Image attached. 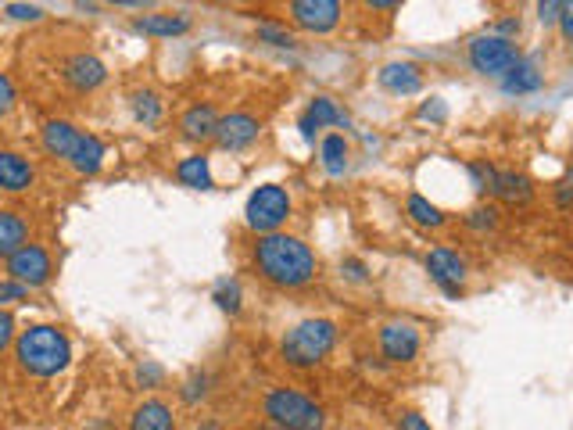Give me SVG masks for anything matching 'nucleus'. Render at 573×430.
I'll return each instance as SVG.
<instances>
[{
    "label": "nucleus",
    "instance_id": "obj_1",
    "mask_svg": "<svg viewBox=\"0 0 573 430\" xmlns=\"http://www.w3.org/2000/svg\"><path fill=\"white\" fill-rule=\"evenodd\" d=\"M255 269L258 276L273 287H283V291H298V287H308L316 280L319 262L316 251L308 248L301 237L294 233H269V237H258L255 251Z\"/></svg>",
    "mask_w": 573,
    "mask_h": 430
},
{
    "label": "nucleus",
    "instance_id": "obj_2",
    "mask_svg": "<svg viewBox=\"0 0 573 430\" xmlns=\"http://www.w3.org/2000/svg\"><path fill=\"white\" fill-rule=\"evenodd\" d=\"M15 359L29 377H40V380L58 377V373L69 370L72 341L61 327L36 323V327H26L15 337Z\"/></svg>",
    "mask_w": 573,
    "mask_h": 430
},
{
    "label": "nucleus",
    "instance_id": "obj_3",
    "mask_svg": "<svg viewBox=\"0 0 573 430\" xmlns=\"http://www.w3.org/2000/svg\"><path fill=\"white\" fill-rule=\"evenodd\" d=\"M337 344V323L334 319L312 316L294 323L280 341V359L291 366V370H316L326 355L334 352Z\"/></svg>",
    "mask_w": 573,
    "mask_h": 430
},
{
    "label": "nucleus",
    "instance_id": "obj_4",
    "mask_svg": "<svg viewBox=\"0 0 573 430\" xmlns=\"http://www.w3.org/2000/svg\"><path fill=\"white\" fill-rule=\"evenodd\" d=\"M262 413L280 430H323L326 427L323 405L312 402V398L301 395V391H294V387H273V391L262 398Z\"/></svg>",
    "mask_w": 573,
    "mask_h": 430
},
{
    "label": "nucleus",
    "instance_id": "obj_5",
    "mask_svg": "<svg viewBox=\"0 0 573 430\" xmlns=\"http://www.w3.org/2000/svg\"><path fill=\"white\" fill-rule=\"evenodd\" d=\"M291 194H287V187H280V183H262L258 190H251L248 205H244V223H248V230L262 233V237H269V233H280V226L291 219Z\"/></svg>",
    "mask_w": 573,
    "mask_h": 430
},
{
    "label": "nucleus",
    "instance_id": "obj_6",
    "mask_svg": "<svg viewBox=\"0 0 573 430\" xmlns=\"http://www.w3.org/2000/svg\"><path fill=\"white\" fill-rule=\"evenodd\" d=\"M466 58H470L473 72L502 79L505 72L523 58V51L516 47V40H505V36H498V33H480V36H473L470 47H466Z\"/></svg>",
    "mask_w": 573,
    "mask_h": 430
},
{
    "label": "nucleus",
    "instance_id": "obj_7",
    "mask_svg": "<svg viewBox=\"0 0 573 430\" xmlns=\"http://www.w3.org/2000/svg\"><path fill=\"white\" fill-rule=\"evenodd\" d=\"M4 262H8V280L29 287V291L51 284V276H54V258L43 244H22V248L4 258Z\"/></svg>",
    "mask_w": 573,
    "mask_h": 430
},
{
    "label": "nucleus",
    "instance_id": "obj_8",
    "mask_svg": "<svg viewBox=\"0 0 573 430\" xmlns=\"http://www.w3.org/2000/svg\"><path fill=\"white\" fill-rule=\"evenodd\" d=\"M377 341H380V355H384L387 362H398V366L412 362L423 348L420 330L412 327L409 319H391V323H384Z\"/></svg>",
    "mask_w": 573,
    "mask_h": 430
},
{
    "label": "nucleus",
    "instance_id": "obj_9",
    "mask_svg": "<svg viewBox=\"0 0 573 430\" xmlns=\"http://www.w3.org/2000/svg\"><path fill=\"white\" fill-rule=\"evenodd\" d=\"M427 273L448 298H462L466 291V276H470V266H466V258L452 248H434L427 255Z\"/></svg>",
    "mask_w": 573,
    "mask_h": 430
},
{
    "label": "nucleus",
    "instance_id": "obj_10",
    "mask_svg": "<svg viewBox=\"0 0 573 430\" xmlns=\"http://www.w3.org/2000/svg\"><path fill=\"white\" fill-rule=\"evenodd\" d=\"M291 22L305 33H316V36H326L334 33L341 26V15L344 8L337 0H291Z\"/></svg>",
    "mask_w": 573,
    "mask_h": 430
},
{
    "label": "nucleus",
    "instance_id": "obj_11",
    "mask_svg": "<svg viewBox=\"0 0 573 430\" xmlns=\"http://www.w3.org/2000/svg\"><path fill=\"white\" fill-rule=\"evenodd\" d=\"M334 126L351 129V119H348V112H344L341 104H337L334 97H326V94L312 97V101H308V108L301 112V119H298L301 137H305L308 144H316L319 129H334Z\"/></svg>",
    "mask_w": 573,
    "mask_h": 430
},
{
    "label": "nucleus",
    "instance_id": "obj_12",
    "mask_svg": "<svg viewBox=\"0 0 573 430\" xmlns=\"http://www.w3.org/2000/svg\"><path fill=\"white\" fill-rule=\"evenodd\" d=\"M61 79H65L76 94H94L97 86H104V79H108V65H104L97 54L76 51L61 61Z\"/></svg>",
    "mask_w": 573,
    "mask_h": 430
},
{
    "label": "nucleus",
    "instance_id": "obj_13",
    "mask_svg": "<svg viewBox=\"0 0 573 430\" xmlns=\"http://www.w3.org/2000/svg\"><path fill=\"white\" fill-rule=\"evenodd\" d=\"M262 133V122L255 119L251 112H230L219 119V129H215V144L219 151H248L251 144L258 140Z\"/></svg>",
    "mask_w": 573,
    "mask_h": 430
},
{
    "label": "nucleus",
    "instance_id": "obj_14",
    "mask_svg": "<svg viewBox=\"0 0 573 430\" xmlns=\"http://www.w3.org/2000/svg\"><path fill=\"white\" fill-rule=\"evenodd\" d=\"M377 83L391 97H412L423 90V72L412 61H387L384 69L377 72Z\"/></svg>",
    "mask_w": 573,
    "mask_h": 430
},
{
    "label": "nucleus",
    "instance_id": "obj_15",
    "mask_svg": "<svg viewBox=\"0 0 573 430\" xmlns=\"http://www.w3.org/2000/svg\"><path fill=\"white\" fill-rule=\"evenodd\" d=\"M79 140H83V129H76L72 122H65V119L43 122V129H40L43 151H47L51 158H61V162H69Z\"/></svg>",
    "mask_w": 573,
    "mask_h": 430
},
{
    "label": "nucleus",
    "instance_id": "obj_16",
    "mask_svg": "<svg viewBox=\"0 0 573 430\" xmlns=\"http://www.w3.org/2000/svg\"><path fill=\"white\" fill-rule=\"evenodd\" d=\"M488 194L498 201H505V205H527V201L534 198V180L513 169H495Z\"/></svg>",
    "mask_w": 573,
    "mask_h": 430
},
{
    "label": "nucleus",
    "instance_id": "obj_17",
    "mask_svg": "<svg viewBox=\"0 0 573 430\" xmlns=\"http://www.w3.org/2000/svg\"><path fill=\"white\" fill-rule=\"evenodd\" d=\"M36 180V169L26 155H18V151H0V190L4 194H22L29 190Z\"/></svg>",
    "mask_w": 573,
    "mask_h": 430
},
{
    "label": "nucleus",
    "instance_id": "obj_18",
    "mask_svg": "<svg viewBox=\"0 0 573 430\" xmlns=\"http://www.w3.org/2000/svg\"><path fill=\"white\" fill-rule=\"evenodd\" d=\"M541 86H545V72H541L538 58H520L513 69L502 76V90H505V94H513V97L538 94Z\"/></svg>",
    "mask_w": 573,
    "mask_h": 430
},
{
    "label": "nucleus",
    "instance_id": "obj_19",
    "mask_svg": "<svg viewBox=\"0 0 573 430\" xmlns=\"http://www.w3.org/2000/svg\"><path fill=\"white\" fill-rule=\"evenodd\" d=\"M219 119H223V115L215 112L212 104H190L187 112L180 115V129H183V137H187V140H194V144H205V140H215Z\"/></svg>",
    "mask_w": 573,
    "mask_h": 430
},
{
    "label": "nucleus",
    "instance_id": "obj_20",
    "mask_svg": "<svg viewBox=\"0 0 573 430\" xmlns=\"http://www.w3.org/2000/svg\"><path fill=\"white\" fill-rule=\"evenodd\" d=\"M129 430H176V416L162 398H147L129 416Z\"/></svg>",
    "mask_w": 573,
    "mask_h": 430
},
{
    "label": "nucleus",
    "instance_id": "obj_21",
    "mask_svg": "<svg viewBox=\"0 0 573 430\" xmlns=\"http://www.w3.org/2000/svg\"><path fill=\"white\" fill-rule=\"evenodd\" d=\"M104 158H108V147H104V140L94 137V133H83V140H79L76 151H72L69 165L79 172V176H94V172H101Z\"/></svg>",
    "mask_w": 573,
    "mask_h": 430
},
{
    "label": "nucleus",
    "instance_id": "obj_22",
    "mask_svg": "<svg viewBox=\"0 0 573 430\" xmlns=\"http://www.w3.org/2000/svg\"><path fill=\"white\" fill-rule=\"evenodd\" d=\"M176 180H180L183 187H190V190H212L215 176H212V162H208L205 151L180 158V165H176Z\"/></svg>",
    "mask_w": 573,
    "mask_h": 430
},
{
    "label": "nucleus",
    "instance_id": "obj_23",
    "mask_svg": "<svg viewBox=\"0 0 573 430\" xmlns=\"http://www.w3.org/2000/svg\"><path fill=\"white\" fill-rule=\"evenodd\" d=\"M319 165H323L330 176H344L351 165V147L344 140V133H326L319 140Z\"/></svg>",
    "mask_w": 573,
    "mask_h": 430
},
{
    "label": "nucleus",
    "instance_id": "obj_24",
    "mask_svg": "<svg viewBox=\"0 0 573 430\" xmlns=\"http://www.w3.org/2000/svg\"><path fill=\"white\" fill-rule=\"evenodd\" d=\"M133 29L144 36H183L190 33V15L176 11V15H140Z\"/></svg>",
    "mask_w": 573,
    "mask_h": 430
},
{
    "label": "nucleus",
    "instance_id": "obj_25",
    "mask_svg": "<svg viewBox=\"0 0 573 430\" xmlns=\"http://www.w3.org/2000/svg\"><path fill=\"white\" fill-rule=\"evenodd\" d=\"M29 237V223L11 208H0V258L15 255Z\"/></svg>",
    "mask_w": 573,
    "mask_h": 430
},
{
    "label": "nucleus",
    "instance_id": "obj_26",
    "mask_svg": "<svg viewBox=\"0 0 573 430\" xmlns=\"http://www.w3.org/2000/svg\"><path fill=\"white\" fill-rule=\"evenodd\" d=\"M405 212H409V219L420 226V230H441V226L448 223L445 212L430 198H423V194H409V198H405Z\"/></svg>",
    "mask_w": 573,
    "mask_h": 430
},
{
    "label": "nucleus",
    "instance_id": "obj_27",
    "mask_svg": "<svg viewBox=\"0 0 573 430\" xmlns=\"http://www.w3.org/2000/svg\"><path fill=\"white\" fill-rule=\"evenodd\" d=\"M129 108H133V119L140 122V126H158L165 115V104L162 97L154 94V90H133V97H129Z\"/></svg>",
    "mask_w": 573,
    "mask_h": 430
},
{
    "label": "nucleus",
    "instance_id": "obj_28",
    "mask_svg": "<svg viewBox=\"0 0 573 430\" xmlns=\"http://www.w3.org/2000/svg\"><path fill=\"white\" fill-rule=\"evenodd\" d=\"M212 301L226 316H240V284L237 280H219L212 291Z\"/></svg>",
    "mask_w": 573,
    "mask_h": 430
},
{
    "label": "nucleus",
    "instance_id": "obj_29",
    "mask_svg": "<svg viewBox=\"0 0 573 430\" xmlns=\"http://www.w3.org/2000/svg\"><path fill=\"white\" fill-rule=\"evenodd\" d=\"M258 40L269 43V47H280V51H294V47H298L294 33H287L283 26H273V22H262V26H258Z\"/></svg>",
    "mask_w": 573,
    "mask_h": 430
},
{
    "label": "nucleus",
    "instance_id": "obj_30",
    "mask_svg": "<svg viewBox=\"0 0 573 430\" xmlns=\"http://www.w3.org/2000/svg\"><path fill=\"white\" fill-rule=\"evenodd\" d=\"M466 226H470L473 233H488L498 226V208L495 205H477L466 212Z\"/></svg>",
    "mask_w": 573,
    "mask_h": 430
},
{
    "label": "nucleus",
    "instance_id": "obj_31",
    "mask_svg": "<svg viewBox=\"0 0 573 430\" xmlns=\"http://www.w3.org/2000/svg\"><path fill=\"white\" fill-rule=\"evenodd\" d=\"M180 398L187 405L205 402V398H208V373H190V377L183 380V387H180Z\"/></svg>",
    "mask_w": 573,
    "mask_h": 430
},
{
    "label": "nucleus",
    "instance_id": "obj_32",
    "mask_svg": "<svg viewBox=\"0 0 573 430\" xmlns=\"http://www.w3.org/2000/svg\"><path fill=\"white\" fill-rule=\"evenodd\" d=\"M416 115H420V122H430V126H445V122H448L445 97H430V101H423Z\"/></svg>",
    "mask_w": 573,
    "mask_h": 430
},
{
    "label": "nucleus",
    "instance_id": "obj_33",
    "mask_svg": "<svg viewBox=\"0 0 573 430\" xmlns=\"http://www.w3.org/2000/svg\"><path fill=\"white\" fill-rule=\"evenodd\" d=\"M15 104H18V94H15V83H11L4 72H0V119L4 115H11L15 112Z\"/></svg>",
    "mask_w": 573,
    "mask_h": 430
},
{
    "label": "nucleus",
    "instance_id": "obj_34",
    "mask_svg": "<svg viewBox=\"0 0 573 430\" xmlns=\"http://www.w3.org/2000/svg\"><path fill=\"white\" fill-rule=\"evenodd\" d=\"M4 15L15 18V22H40L43 8H36V4H8V8H4Z\"/></svg>",
    "mask_w": 573,
    "mask_h": 430
},
{
    "label": "nucleus",
    "instance_id": "obj_35",
    "mask_svg": "<svg viewBox=\"0 0 573 430\" xmlns=\"http://www.w3.org/2000/svg\"><path fill=\"white\" fill-rule=\"evenodd\" d=\"M29 287L15 284V280H0V305H15V301H26Z\"/></svg>",
    "mask_w": 573,
    "mask_h": 430
},
{
    "label": "nucleus",
    "instance_id": "obj_36",
    "mask_svg": "<svg viewBox=\"0 0 573 430\" xmlns=\"http://www.w3.org/2000/svg\"><path fill=\"white\" fill-rule=\"evenodd\" d=\"M559 15H563V0H541L538 4L541 26H559Z\"/></svg>",
    "mask_w": 573,
    "mask_h": 430
},
{
    "label": "nucleus",
    "instance_id": "obj_37",
    "mask_svg": "<svg viewBox=\"0 0 573 430\" xmlns=\"http://www.w3.org/2000/svg\"><path fill=\"white\" fill-rule=\"evenodd\" d=\"M15 316H11V312H4L0 309V355L8 352L11 344H15Z\"/></svg>",
    "mask_w": 573,
    "mask_h": 430
},
{
    "label": "nucleus",
    "instance_id": "obj_38",
    "mask_svg": "<svg viewBox=\"0 0 573 430\" xmlns=\"http://www.w3.org/2000/svg\"><path fill=\"white\" fill-rule=\"evenodd\" d=\"M165 380V370L158 366V362H144L137 370V384H144V387H158Z\"/></svg>",
    "mask_w": 573,
    "mask_h": 430
},
{
    "label": "nucleus",
    "instance_id": "obj_39",
    "mask_svg": "<svg viewBox=\"0 0 573 430\" xmlns=\"http://www.w3.org/2000/svg\"><path fill=\"white\" fill-rule=\"evenodd\" d=\"M398 430H434V427H430L423 413H416V409H405V413H398Z\"/></svg>",
    "mask_w": 573,
    "mask_h": 430
},
{
    "label": "nucleus",
    "instance_id": "obj_40",
    "mask_svg": "<svg viewBox=\"0 0 573 430\" xmlns=\"http://www.w3.org/2000/svg\"><path fill=\"white\" fill-rule=\"evenodd\" d=\"M341 273L348 276V280H355V284H362V280H369L366 262H359V258H344V262H341Z\"/></svg>",
    "mask_w": 573,
    "mask_h": 430
},
{
    "label": "nucleus",
    "instance_id": "obj_41",
    "mask_svg": "<svg viewBox=\"0 0 573 430\" xmlns=\"http://www.w3.org/2000/svg\"><path fill=\"white\" fill-rule=\"evenodd\" d=\"M559 33H563V40L573 43V0H570V4H563V15H559Z\"/></svg>",
    "mask_w": 573,
    "mask_h": 430
},
{
    "label": "nucleus",
    "instance_id": "obj_42",
    "mask_svg": "<svg viewBox=\"0 0 573 430\" xmlns=\"http://www.w3.org/2000/svg\"><path fill=\"white\" fill-rule=\"evenodd\" d=\"M366 8H369V11H398L402 4H398V0H369Z\"/></svg>",
    "mask_w": 573,
    "mask_h": 430
},
{
    "label": "nucleus",
    "instance_id": "obj_43",
    "mask_svg": "<svg viewBox=\"0 0 573 430\" xmlns=\"http://www.w3.org/2000/svg\"><path fill=\"white\" fill-rule=\"evenodd\" d=\"M556 201H559V208H566L573 201V187H559L556 190Z\"/></svg>",
    "mask_w": 573,
    "mask_h": 430
},
{
    "label": "nucleus",
    "instance_id": "obj_44",
    "mask_svg": "<svg viewBox=\"0 0 573 430\" xmlns=\"http://www.w3.org/2000/svg\"><path fill=\"white\" fill-rule=\"evenodd\" d=\"M570 187H573V172H570Z\"/></svg>",
    "mask_w": 573,
    "mask_h": 430
}]
</instances>
